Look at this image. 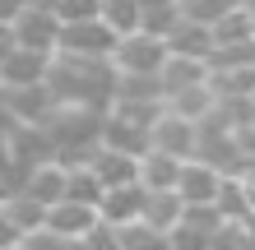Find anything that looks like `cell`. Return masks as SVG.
Listing matches in <instances>:
<instances>
[{
    "mask_svg": "<svg viewBox=\"0 0 255 250\" xmlns=\"http://www.w3.org/2000/svg\"><path fill=\"white\" fill-rule=\"evenodd\" d=\"M23 241V227L14 223V213L5 209V199H0V250H9V246H19Z\"/></svg>",
    "mask_w": 255,
    "mask_h": 250,
    "instance_id": "484cf974",
    "label": "cell"
},
{
    "mask_svg": "<svg viewBox=\"0 0 255 250\" xmlns=\"http://www.w3.org/2000/svg\"><path fill=\"white\" fill-rule=\"evenodd\" d=\"M88 167H93V176L102 181V190L139 181V158H134V153H121V149H107V144H98V149H93Z\"/></svg>",
    "mask_w": 255,
    "mask_h": 250,
    "instance_id": "30bf717a",
    "label": "cell"
},
{
    "mask_svg": "<svg viewBox=\"0 0 255 250\" xmlns=\"http://www.w3.org/2000/svg\"><path fill=\"white\" fill-rule=\"evenodd\" d=\"M209 70H255V37L218 42V47L209 51Z\"/></svg>",
    "mask_w": 255,
    "mask_h": 250,
    "instance_id": "d6986e66",
    "label": "cell"
},
{
    "mask_svg": "<svg viewBox=\"0 0 255 250\" xmlns=\"http://www.w3.org/2000/svg\"><path fill=\"white\" fill-rule=\"evenodd\" d=\"M251 102H255V93H251Z\"/></svg>",
    "mask_w": 255,
    "mask_h": 250,
    "instance_id": "d6a6232c",
    "label": "cell"
},
{
    "mask_svg": "<svg viewBox=\"0 0 255 250\" xmlns=\"http://www.w3.org/2000/svg\"><path fill=\"white\" fill-rule=\"evenodd\" d=\"M9 28H14V42H19V47H28V51H47V56H56V47H61V19H56L51 9H33V5H28Z\"/></svg>",
    "mask_w": 255,
    "mask_h": 250,
    "instance_id": "52a82bcc",
    "label": "cell"
},
{
    "mask_svg": "<svg viewBox=\"0 0 255 250\" xmlns=\"http://www.w3.org/2000/svg\"><path fill=\"white\" fill-rule=\"evenodd\" d=\"M14 125H19V121H14V116H9V107H5V97H0V139H5V135H9Z\"/></svg>",
    "mask_w": 255,
    "mask_h": 250,
    "instance_id": "f546056e",
    "label": "cell"
},
{
    "mask_svg": "<svg viewBox=\"0 0 255 250\" xmlns=\"http://www.w3.org/2000/svg\"><path fill=\"white\" fill-rule=\"evenodd\" d=\"M204 79H209V65H204V61H195V56H172V51H167V61H162V70H158L162 102H167V93H181V88L204 83Z\"/></svg>",
    "mask_w": 255,
    "mask_h": 250,
    "instance_id": "2e32d148",
    "label": "cell"
},
{
    "mask_svg": "<svg viewBox=\"0 0 255 250\" xmlns=\"http://www.w3.org/2000/svg\"><path fill=\"white\" fill-rule=\"evenodd\" d=\"M181 163H186V158H176V153L144 149V153H139V185H144V190H176Z\"/></svg>",
    "mask_w": 255,
    "mask_h": 250,
    "instance_id": "9a60e30c",
    "label": "cell"
},
{
    "mask_svg": "<svg viewBox=\"0 0 255 250\" xmlns=\"http://www.w3.org/2000/svg\"><path fill=\"white\" fill-rule=\"evenodd\" d=\"M51 93L65 107H88V111H112L116 102V65L112 61H88V56H61L51 61Z\"/></svg>",
    "mask_w": 255,
    "mask_h": 250,
    "instance_id": "6da1fadb",
    "label": "cell"
},
{
    "mask_svg": "<svg viewBox=\"0 0 255 250\" xmlns=\"http://www.w3.org/2000/svg\"><path fill=\"white\" fill-rule=\"evenodd\" d=\"M98 19H107L116 33H134L144 19V5L139 0H98Z\"/></svg>",
    "mask_w": 255,
    "mask_h": 250,
    "instance_id": "44dd1931",
    "label": "cell"
},
{
    "mask_svg": "<svg viewBox=\"0 0 255 250\" xmlns=\"http://www.w3.org/2000/svg\"><path fill=\"white\" fill-rule=\"evenodd\" d=\"M56 19H61V23L98 19V0H56Z\"/></svg>",
    "mask_w": 255,
    "mask_h": 250,
    "instance_id": "d4e9b609",
    "label": "cell"
},
{
    "mask_svg": "<svg viewBox=\"0 0 255 250\" xmlns=\"http://www.w3.org/2000/svg\"><path fill=\"white\" fill-rule=\"evenodd\" d=\"M23 250H88V246L79 237H61V232H51V227H37V232L23 237Z\"/></svg>",
    "mask_w": 255,
    "mask_h": 250,
    "instance_id": "603a6c76",
    "label": "cell"
},
{
    "mask_svg": "<svg viewBox=\"0 0 255 250\" xmlns=\"http://www.w3.org/2000/svg\"><path fill=\"white\" fill-rule=\"evenodd\" d=\"M167 51L172 56H195V61H204L209 65V51H214V28L209 23H195L181 14V23L167 33Z\"/></svg>",
    "mask_w": 255,
    "mask_h": 250,
    "instance_id": "5bb4252c",
    "label": "cell"
},
{
    "mask_svg": "<svg viewBox=\"0 0 255 250\" xmlns=\"http://www.w3.org/2000/svg\"><path fill=\"white\" fill-rule=\"evenodd\" d=\"M148 149H162V153H176V158H195L200 149V125L176 116L172 107H162L153 121H148Z\"/></svg>",
    "mask_w": 255,
    "mask_h": 250,
    "instance_id": "277c9868",
    "label": "cell"
},
{
    "mask_svg": "<svg viewBox=\"0 0 255 250\" xmlns=\"http://www.w3.org/2000/svg\"><path fill=\"white\" fill-rule=\"evenodd\" d=\"M14 47H19V42H14V28H9V23H0V61H5Z\"/></svg>",
    "mask_w": 255,
    "mask_h": 250,
    "instance_id": "f1b7e54d",
    "label": "cell"
},
{
    "mask_svg": "<svg viewBox=\"0 0 255 250\" xmlns=\"http://www.w3.org/2000/svg\"><path fill=\"white\" fill-rule=\"evenodd\" d=\"M98 213L107 218V223H116V227L139 223V213H144V185H139V181H130V185H112V190H102Z\"/></svg>",
    "mask_w": 255,
    "mask_h": 250,
    "instance_id": "4fadbf2b",
    "label": "cell"
},
{
    "mask_svg": "<svg viewBox=\"0 0 255 250\" xmlns=\"http://www.w3.org/2000/svg\"><path fill=\"white\" fill-rule=\"evenodd\" d=\"M9 250H23V241H19V246H9Z\"/></svg>",
    "mask_w": 255,
    "mask_h": 250,
    "instance_id": "1f68e13d",
    "label": "cell"
},
{
    "mask_svg": "<svg viewBox=\"0 0 255 250\" xmlns=\"http://www.w3.org/2000/svg\"><path fill=\"white\" fill-rule=\"evenodd\" d=\"M223 181H228L223 167L204 163V158H186L181 176H176V195H181V204H218Z\"/></svg>",
    "mask_w": 255,
    "mask_h": 250,
    "instance_id": "8992f818",
    "label": "cell"
},
{
    "mask_svg": "<svg viewBox=\"0 0 255 250\" xmlns=\"http://www.w3.org/2000/svg\"><path fill=\"white\" fill-rule=\"evenodd\" d=\"M84 246L88 250H121V227L107 223V218H98V227L84 237Z\"/></svg>",
    "mask_w": 255,
    "mask_h": 250,
    "instance_id": "cb8c5ba5",
    "label": "cell"
},
{
    "mask_svg": "<svg viewBox=\"0 0 255 250\" xmlns=\"http://www.w3.org/2000/svg\"><path fill=\"white\" fill-rule=\"evenodd\" d=\"M98 204H79V199H61V204H51L47 209V227L51 232H61V237H88V232L98 227Z\"/></svg>",
    "mask_w": 255,
    "mask_h": 250,
    "instance_id": "7c38bea8",
    "label": "cell"
},
{
    "mask_svg": "<svg viewBox=\"0 0 255 250\" xmlns=\"http://www.w3.org/2000/svg\"><path fill=\"white\" fill-rule=\"evenodd\" d=\"M23 195H33L42 209H51V204L65 199V163L61 158H51V163H37L23 171Z\"/></svg>",
    "mask_w": 255,
    "mask_h": 250,
    "instance_id": "8fae6325",
    "label": "cell"
},
{
    "mask_svg": "<svg viewBox=\"0 0 255 250\" xmlns=\"http://www.w3.org/2000/svg\"><path fill=\"white\" fill-rule=\"evenodd\" d=\"M148 121L153 116H139V111H126V107H112L102 116V144L107 149H121V153H134L139 158L148 149Z\"/></svg>",
    "mask_w": 255,
    "mask_h": 250,
    "instance_id": "5b68a950",
    "label": "cell"
},
{
    "mask_svg": "<svg viewBox=\"0 0 255 250\" xmlns=\"http://www.w3.org/2000/svg\"><path fill=\"white\" fill-rule=\"evenodd\" d=\"M237 5H242V9H246V14H255V0H237Z\"/></svg>",
    "mask_w": 255,
    "mask_h": 250,
    "instance_id": "4dcf8cb0",
    "label": "cell"
},
{
    "mask_svg": "<svg viewBox=\"0 0 255 250\" xmlns=\"http://www.w3.org/2000/svg\"><path fill=\"white\" fill-rule=\"evenodd\" d=\"M121 250H172V232L148 227L144 218L139 223H126L121 227Z\"/></svg>",
    "mask_w": 255,
    "mask_h": 250,
    "instance_id": "ffe728a7",
    "label": "cell"
},
{
    "mask_svg": "<svg viewBox=\"0 0 255 250\" xmlns=\"http://www.w3.org/2000/svg\"><path fill=\"white\" fill-rule=\"evenodd\" d=\"M116 28L107 19H79V23H61V56H88V61H112L116 51Z\"/></svg>",
    "mask_w": 255,
    "mask_h": 250,
    "instance_id": "3957f363",
    "label": "cell"
},
{
    "mask_svg": "<svg viewBox=\"0 0 255 250\" xmlns=\"http://www.w3.org/2000/svg\"><path fill=\"white\" fill-rule=\"evenodd\" d=\"M176 23H181V0H162V5H148V9H144V19H139L144 33H158V37H167Z\"/></svg>",
    "mask_w": 255,
    "mask_h": 250,
    "instance_id": "7402d4cb",
    "label": "cell"
},
{
    "mask_svg": "<svg viewBox=\"0 0 255 250\" xmlns=\"http://www.w3.org/2000/svg\"><path fill=\"white\" fill-rule=\"evenodd\" d=\"M28 9V0H0V23H14Z\"/></svg>",
    "mask_w": 255,
    "mask_h": 250,
    "instance_id": "83f0119b",
    "label": "cell"
},
{
    "mask_svg": "<svg viewBox=\"0 0 255 250\" xmlns=\"http://www.w3.org/2000/svg\"><path fill=\"white\" fill-rule=\"evenodd\" d=\"M162 107H172L176 116H186V121H209L214 116V107H218V97H214V88H209V79L204 83H190V88H181V93H167V102Z\"/></svg>",
    "mask_w": 255,
    "mask_h": 250,
    "instance_id": "ac0fdd59",
    "label": "cell"
},
{
    "mask_svg": "<svg viewBox=\"0 0 255 250\" xmlns=\"http://www.w3.org/2000/svg\"><path fill=\"white\" fill-rule=\"evenodd\" d=\"M162 61H167V37L144 33V28L116 37V51H112L116 75H158Z\"/></svg>",
    "mask_w": 255,
    "mask_h": 250,
    "instance_id": "7a4b0ae2",
    "label": "cell"
},
{
    "mask_svg": "<svg viewBox=\"0 0 255 250\" xmlns=\"http://www.w3.org/2000/svg\"><path fill=\"white\" fill-rule=\"evenodd\" d=\"M51 61H56V56H47V51L14 47L5 61H0V88H33V83H47V79H51Z\"/></svg>",
    "mask_w": 255,
    "mask_h": 250,
    "instance_id": "ba28073f",
    "label": "cell"
},
{
    "mask_svg": "<svg viewBox=\"0 0 255 250\" xmlns=\"http://www.w3.org/2000/svg\"><path fill=\"white\" fill-rule=\"evenodd\" d=\"M0 97H5L9 116L19 125H42L47 116L56 111V93L51 83H33V88H0Z\"/></svg>",
    "mask_w": 255,
    "mask_h": 250,
    "instance_id": "9c48e42d",
    "label": "cell"
},
{
    "mask_svg": "<svg viewBox=\"0 0 255 250\" xmlns=\"http://www.w3.org/2000/svg\"><path fill=\"white\" fill-rule=\"evenodd\" d=\"M181 213H186V204L176 190H144V223L148 227H158V232H172V227H181Z\"/></svg>",
    "mask_w": 255,
    "mask_h": 250,
    "instance_id": "e0dca14e",
    "label": "cell"
},
{
    "mask_svg": "<svg viewBox=\"0 0 255 250\" xmlns=\"http://www.w3.org/2000/svg\"><path fill=\"white\" fill-rule=\"evenodd\" d=\"M172 250H209V237L190 227H172Z\"/></svg>",
    "mask_w": 255,
    "mask_h": 250,
    "instance_id": "4316f807",
    "label": "cell"
}]
</instances>
